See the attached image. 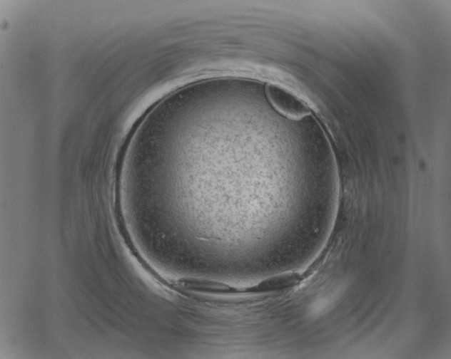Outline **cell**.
I'll list each match as a JSON object with an SVG mask.
<instances>
[{"instance_id": "6da1fadb", "label": "cell", "mask_w": 451, "mask_h": 359, "mask_svg": "<svg viewBox=\"0 0 451 359\" xmlns=\"http://www.w3.org/2000/svg\"><path fill=\"white\" fill-rule=\"evenodd\" d=\"M268 95L272 104L283 114L292 118H300L306 115L307 109L294 96L285 90L270 85Z\"/></svg>"}]
</instances>
